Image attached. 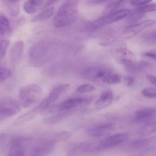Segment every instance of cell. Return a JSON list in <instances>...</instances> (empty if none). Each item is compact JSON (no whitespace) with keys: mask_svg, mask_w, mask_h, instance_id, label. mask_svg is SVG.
<instances>
[{"mask_svg":"<svg viewBox=\"0 0 156 156\" xmlns=\"http://www.w3.org/2000/svg\"><path fill=\"white\" fill-rule=\"evenodd\" d=\"M78 3L77 1H66L61 4L54 19L56 27L62 28L76 22L78 16Z\"/></svg>","mask_w":156,"mask_h":156,"instance_id":"1","label":"cell"},{"mask_svg":"<svg viewBox=\"0 0 156 156\" xmlns=\"http://www.w3.org/2000/svg\"><path fill=\"white\" fill-rule=\"evenodd\" d=\"M42 88L37 84L23 86L19 91V103L21 107L28 108L37 103L42 96Z\"/></svg>","mask_w":156,"mask_h":156,"instance_id":"2","label":"cell"},{"mask_svg":"<svg viewBox=\"0 0 156 156\" xmlns=\"http://www.w3.org/2000/svg\"><path fill=\"white\" fill-rule=\"evenodd\" d=\"M19 102L10 97L0 98V122L18 114L21 111Z\"/></svg>","mask_w":156,"mask_h":156,"instance_id":"3","label":"cell"},{"mask_svg":"<svg viewBox=\"0 0 156 156\" xmlns=\"http://www.w3.org/2000/svg\"><path fill=\"white\" fill-rule=\"evenodd\" d=\"M82 74L85 78L95 83H105L112 75V71L106 66H96L84 71Z\"/></svg>","mask_w":156,"mask_h":156,"instance_id":"4","label":"cell"},{"mask_svg":"<svg viewBox=\"0 0 156 156\" xmlns=\"http://www.w3.org/2000/svg\"><path fill=\"white\" fill-rule=\"evenodd\" d=\"M45 43L39 42L33 46L29 53V61L34 67L41 66L45 62L47 56V50Z\"/></svg>","mask_w":156,"mask_h":156,"instance_id":"5","label":"cell"},{"mask_svg":"<svg viewBox=\"0 0 156 156\" xmlns=\"http://www.w3.org/2000/svg\"><path fill=\"white\" fill-rule=\"evenodd\" d=\"M31 139L28 137H15L10 143L7 156H25L27 147Z\"/></svg>","mask_w":156,"mask_h":156,"instance_id":"6","label":"cell"},{"mask_svg":"<svg viewBox=\"0 0 156 156\" xmlns=\"http://www.w3.org/2000/svg\"><path fill=\"white\" fill-rule=\"evenodd\" d=\"M70 86L69 84H62L53 89L49 93L48 97L38 106L41 111H44L51 107L52 104L57 100L62 94L68 90Z\"/></svg>","mask_w":156,"mask_h":156,"instance_id":"7","label":"cell"},{"mask_svg":"<svg viewBox=\"0 0 156 156\" xmlns=\"http://www.w3.org/2000/svg\"><path fill=\"white\" fill-rule=\"evenodd\" d=\"M128 135L126 133H117L112 135L99 143L100 150L101 151L112 148L125 142L128 139Z\"/></svg>","mask_w":156,"mask_h":156,"instance_id":"8","label":"cell"},{"mask_svg":"<svg viewBox=\"0 0 156 156\" xmlns=\"http://www.w3.org/2000/svg\"><path fill=\"white\" fill-rule=\"evenodd\" d=\"M54 143L47 140L41 141L35 145L30 151L29 156H48L54 148Z\"/></svg>","mask_w":156,"mask_h":156,"instance_id":"9","label":"cell"},{"mask_svg":"<svg viewBox=\"0 0 156 156\" xmlns=\"http://www.w3.org/2000/svg\"><path fill=\"white\" fill-rule=\"evenodd\" d=\"M92 101V98H71L62 102L59 104L60 111H70L79 106L89 105Z\"/></svg>","mask_w":156,"mask_h":156,"instance_id":"10","label":"cell"},{"mask_svg":"<svg viewBox=\"0 0 156 156\" xmlns=\"http://www.w3.org/2000/svg\"><path fill=\"white\" fill-rule=\"evenodd\" d=\"M155 21L153 19L145 20L140 23L128 26L125 31L126 36L131 38L142 32L145 28L154 24Z\"/></svg>","mask_w":156,"mask_h":156,"instance_id":"11","label":"cell"},{"mask_svg":"<svg viewBox=\"0 0 156 156\" xmlns=\"http://www.w3.org/2000/svg\"><path fill=\"white\" fill-rule=\"evenodd\" d=\"M114 129L113 124L108 123L90 127L89 129V133L92 136L99 137L110 133Z\"/></svg>","mask_w":156,"mask_h":156,"instance_id":"12","label":"cell"},{"mask_svg":"<svg viewBox=\"0 0 156 156\" xmlns=\"http://www.w3.org/2000/svg\"><path fill=\"white\" fill-rule=\"evenodd\" d=\"M130 13V10L129 9H121L107 14L106 15L101 17L105 25L117 22L127 16Z\"/></svg>","mask_w":156,"mask_h":156,"instance_id":"13","label":"cell"},{"mask_svg":"<svg viewBox=\"0 0 156 156\" xmlns=\"http://www.w3.org/2000/svg\"><path fill=\"white\" fill-rule=\"evenodd\" d=\"M122 63L126 70L131 73L139 72L148 66V64L145 61L136 62L128 59H123Z\"/></svg>","mask_w":156,"mask_h":156,"instance_id":"14","label":"cell"},{"mask_svg":"<svg viewBox=\"0 0 156 156\" xmlns=\"http://www.w3.org/2000/svg\"><path fill=\"white\" fill-rule=\"evenodd\" d=\"M24 47V44L21 40L16 42L12 47L10 53L11 61L13 65H15L20 61L23 52Z\"/></svg>","mask_w":156,"mask_h":156,"instance_id":"15","label":"cell"},{"mask_svg":"<svg viewBox=\"0 0 156 156\" xmlns=\"http://www.w3.org/2000/svg\"><path fill=\"white\" fill-rule=\"evenodd\" d=\"M113 100V94L111 91L103 93L96 101L94 107L96 110H101L109 106Z\"/></svg>","mask_w":156,"mask_h":156,"instance_id":"16","label":"cell"},{"mask_svg":"<svg viewBox=\"0 0 156 156\" xmlns=\"http://www.w3.org/2000/svg\"><path fill=\"white\" fill-rule=\"evenodd\" d=\"M2 2L9 15L12 17L18 16L20 11V6L18 1H4Z\"/></svg>","mask_w":156,"mask_h":156,"instance_id":"17","label":"cell"},{"mask_svg":"<svg viewBox=\"0 0 156 156\" xmlns=\"http://www.w3.org/2000/svg\"><path fill=\"white\" fill-rule=\"evenodd\" d=\"M40 112H41V111L39 107L38 106L35 107L33 110L29 111L28 112L24 114L19 118H17L14 122L15 125H20L30 121L34 118Z\"/></svg>","mask_w":156,"mask_h":156,"instance_id":"18","label":"cell"},{"mask_svg":"<svg viewBox=\"0 0 156 156\" xmlns=\"http://www.w3.org/2000/svg\"><path fill=\"white\" fill-rule=\"evenodd\" d=\"M11 31L10 21L5 15L0 13V40L8 34Z\"/></svg>","mask_w":156,"mask_h":156,"instance_id":"19","label":"cell"},{"mask_svg":"<svg viewBox=\"0 0 156 156\" xmlns=\"http://www.w3.org/2000/svg\"><path fill=\"white\" fill-rule=\"evenodd\" d=\"M44 1L29 0L25 2L23 5L24 11L27 13L33 14L39 10L44 3Z\"/></svg>","mask_w":156,"mask_h":156,"instance_id":"20","label":"cell"},{"mask_svg":"<svg viewBox=\"0 0 156 156\" xmlns=\"http://www.w3.org/2000/svg\"><path fill=\"white\" fill-rule=\"evenodd\" d=\"M62 111L59 113L57 114L56 115L51 117L46 118L44 120V122L46 124L52 125L58 123L64 120L72 114V111Z\"/></svg>","mask_w":156,"mask_h":156,"instance_id":"21","label":"cell"},{"mask_svg":"<svg viewBox=\"0 0 156 156\" xmlns=\"http://www.w3.org/2000/svg\"><path fill=\"white\" fill-rule=\"evenodd\" d=\"M55 12V8L54 6H50L46 8L44 11L39 13L37 15L33 17L32 21L34 22H41L44 21L51 17Z\"/></svg>","mask_w":156,"mask_h":156,"instance_id":"22","label":"cell"},{"mask_svg":"<svg viewBox=\"0 0 156 156\" xmlns=\"http://www.w3.org/2000/svg\"><path fill=\"white\" fill-rule=\"evenodd\" d=\"M155 112V110L152 108H144L136 111L135 117L137 120H144L153 116Z\"/></svg>","mask_w":156,"mask_h":156,"instance_id":"23","label":"cell"},{"mask_svg":"<svg viewBox=\"0 0 156 156\" xmlns=\"http://www.w3.org/2000/svg\"><path fill=\"white\" fill-rule=\"evenodd\" d=\"M155 11H156V3L149 4L138 7L136 12L139 14L143 15Z\"/></svg>","mask_w":156,"mask_h":156,"instance_id":"24","label":"cell"},{"mask_svg":"<svg viewBox=\"0 0 156 156\" xmlns=\"http://www.w3.org/2000/svg\"><path fill=\"white\" fill-rule=\"evenodd\" d=\"M96 89V88L93 85L89 83L82 84L77 88L76 91L78 93H83L92 92Z\"/></svg>","mask_w":156,"mask_h":156,"instance_id":"25","label":"cell"},{"mask_svg":"<svg viewBox=\"0 0 156 156\" xmlns=\"http://www.w3.org/2000/svg\"><path fill=\"white\" fill-rule=\"evenodd\" d=\"M10 42L8 39L0 40V60L5 56L7 48L10 45Z\"/></svg>","mask_w":156,"mask_h":156,"instance_id":"26","label":"cell"},{"mask_svg":"<svg viewBox=\"0 0 156 156\" xmlns=\"http://www.w3.org/2000/svg\"><path fill=\"white\" fill-rule=\"evenodd\" d=\"M142 94L147 98H156V89L152 88H146L142 91Z\"/></svg>","mask_w":156,"mask_h":156,"instance_id":"27","label":"cell"},{"mask_svg":"<svg viewBox=\"0 0 156 156\" xmlns=\"http://www.w3.org/2000/svg\"><path fill=\"white\" fill-rule=\"evenodd\" d=\"M11 75V72L8 69L0 66V81H4Z\"/></svg>","mask_w":156,"mask_h":156,"instance_id":"28","label":"cell"},{"mask_svg":"<svg viewBox=\"0 0 156 156\" xmlns=\"http://www.w3.org/2000/svg\"><path fill=\"white\" fill-rule=\"evenodd\" d=\"M121 81V79L120 76L117 74H112L108 77L106 80V83L110 84H118L120 83Z\"/></svg>","mask_w":156,"mask_h":156,"instance_id":"29","label":"cell"},{"mask_svg":"<svg viewBox=\"0 0 156 156\" xmlns=\"http://www.w3.org/2000/svg\"><path fill=\"white\" fill-rule=\"evenodd\" d=\"M130 4L134 6H141L147 4L151 2V1H146V0H133L130 1Z\"/></svg>","mask_w":156,"mask_h":156,"instance_id":"30","label":"cell"},{"mask_svg":"<svg viewBox=\"0 0 156 156\" xmlns=\"http://www.w3.org/2000/svg\"><path fill=\"white\" fill-rule=\"evenodd\" d=\"M146 131L148 132H156V120L153 122L149 124L147 126L146 130Z\"/></svg>","mask_w":156,"mask_h":156,"instance_id":"31","label":"cell"},{"mask_svg":"<svg viewBox=\"0 0 156 156\" xmlns=\"http://www.w3.org/2000/svg\"><path fill=\"white\" fill-rule=\"evenodd\" d=\"M146 39L148 41L152 42H156V31L150 33L146 37Z\"/></svg>","mask_w":156,"mask_h":156,"instance_id":"32","label":"cell"},{"mask_svg":"<svg viewBox=\"0 0 156 156\" xmlns=\"http://www.w3.org/2000/svg\"><path fill=\"white\" fill-rule=\"evenodd\" d=\"M147 78L151 83L156 87V77L151 75H147Z\"/></svg>","mask_w":156,"mask_h":156,"instance_id":"33","label":"cell"},{"mask_svg":"<svg viewBox=\"0 0 156 156\" xmlns=\"http://www.w3.org/2000/svg\"><path fill=\"white\" fill-rule=\"evenodd\" d=\"M135 79L133 77H127L125 78L126 84L127 86L132 85L134 82Z\"/></svg>","mask_w":156,"mask_h":156,"instance_id":"34","label":"cell"},{"mask_svg":"<svg viewBox=\"0 0 156 156\" xmlns=\"http://www.w3.org/2000/svg\"><path fill=\"white\" fill-rule=\"evenodd\" d=\"M145 56L148 57L152 58L156 60V53L153 52H147L145 54Z\"/></svg>","mask_w":156,"mask_h":156,"instance_id":"35","label":"cell"},{"mask_svg":"<svg viewBox=\"0 0 156 156\" xmlns=\"http://www.w3.org/2000/svg\"><path fill=\"white\" fill-rule=\"evenodd\" d=\"M5 138H6L5 135L4 134H0V144L5 141Z\"/></svg>","mask_w":156,"mask_h":156,"instance_id":"36","label":"cell"}]
</instances>
